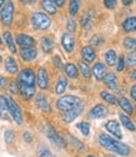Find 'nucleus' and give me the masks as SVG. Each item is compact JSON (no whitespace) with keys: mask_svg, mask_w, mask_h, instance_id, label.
I'll use <instances>...</instances> for the list:
<instances>
[{"mask_svg":"<svg viewBox=\"0 0 136 157\" xmlns=\"http://www.w3.org/2000/svg\"><path fill=\"white\" fill-rule=\"evenodd\" d=\"M17 86L25 99H31L35 95V74L31 69H24L19 74Z\"/></svg>","mask_w":136,"mask_h":157,"instance_id":"1","label":"nucleus"},{"mask_svg":"<svg viewBox=\"0 0 136 157\" xmlns=\"http://www.w3.org/2000/svg\"><path fill=\"white\" fill-rule=\"evenodd\" d=\"M99 144L104 148H106V150H109L111 152H115L118 155H121V156H127L130 153V147L127 145L112 139V137H110L106 133H101L99 136Z\"/></svg>","mask_w":136,"mask_h":157,"instance_id":"2","label":"nucleus"},{"mask_svg":"<svg viewBox=\"0 0 136 157\" xmlns=\"http://www.w3.org/2000/svg\"><path fill=\"white\" fill-rule=\"evenodd\" d=\"M79 106H83V100L77 96H72V95H66V96H61L59 100L56 101V107L63 112H68L70 110H74Z\"/></svg>","mask_w":136,"mask_h":157,"instance_id":"3","label":"nucleus"},{"mask_svg":"<svg viewBox=\"0 0 136 157\" xmlns=\"http://www.w3.org/2000/svg\"><path fill=\"white\" fill-rule=\"evenodd\" d=\"M31 24H33L34 28H36L39 30H45L50 26L51 20L46 14L37 11V13H34L31 15Z\"/></svg>","mask_w":136,"mask_h":157,"instance_id":"4","label":"nucleus"},{"mask_svg":"<svg viewBox=\"0 0 136 157\" xmlns=\"http://www.w3.org/2000/svg\"><path fill=\"white\" fill-rule=\"evenodd\" d=\"M5 99H6V104H8V109H9V115L13 117V120L15 121V124L20 126L23 124L21 109L19 107V105L11 99V97H5Z\"/></svg>","mask_w":136,"mask_h":157,"instance_id":"5","label":"nucleus"},{"mask_svg":"<svg viewBox=\"0 0 136 157\" xmlns=\"http://www.w3.org/2000/svg\"><path fill=\"white\" fill-rule=\"evenodd\" d=\"M13 14H14V4L11 2H8L4 4L2 11H0V19L4 25L9 26L13 23Z\"/></svg>","mask_w":136,"mask_h":157,"instance_id":"6","label":"nucleus"},{"mask_svg":"<svg viewBox=\"0 0 136 157\" xmlns=\"http://www.w3.org/2000/svg\"><path fill=\"white\" fill-rule=\"evenodd\" d=\"M46 136H48V139H49L54 145H56L57 147L64 148V147L66 146L65 140H64L63 137L55 131V128H52L51 126H48V127H46Z\"/></svg>","mask_w":136,"mask_h":157,"instance_id":"7","label":"nucleus"},{"mask_svg":"<svg viewBox=\"0 0 136 157\" xmlns=\"http://www.w3.org/2000/svg\"><path fill=\"white\" fill-rule=\"evenodd\" d=\"M16 43L17 45L20 46L21 49H26V48H31L34 46L35 44V40L29 36V35H25V34H17L16 35Z\"/></svg>","mask_w":136,"mask_h":157,"instance_id":"8","label":"nucleus"},{"mask_svg":"<svg viewBox=\"0 0 136 157\" xmlns=\"http://www.w3.org/2000/svg\"><path fill=\"white\" fill-rule=\"evenodd\" d=\"M106 130L112 133L116 139H122V132H121V128H120V124L115 120H110L106 122Z\"/></svg>","mask_w":136,"mask_h":157,"instance_id":"9","label":"nucleus"},{"mask_svg":"<svg viewBox=\"0 0 136 157\" xmlns=\"http://www.w3.org/2000/svg\"><path fill=\"white\" fill-rule=\"evenodd\" d=\"M106 115H107V109L104 105H96L89 112L90 119H103Z\"/></svg>","mask_w":136,"mask_h":157,"instance_id":"10","label":"nucleus"},{"mask_svg":"<svg viewBox=\"0 0 136 157\" xmlns=\"http://www.w3.org/2000/svg\"><path fill=\"white\" fill-rule=\"evenodd\" d=\"M37 85L43 90L48 89V86H49V76H48L46 70L43 67L39 69V71H37Z\"/></svg>","mask_w":136,"mask_h":157,"instance_id":"11","label":"nucleus"},{"mask_svg":"<svg viewBox=\"0 0 136 157\" xmlns=\"http://www.w3.org/2000/svg\"><path fill=\"white\" fill-rule=\"evenodd\" d=\"M61 44H63V48L68 51V52H71L74 50V46H75V40H74V36L70 34V33H65L61 37Z\"/></svg>","mask_w":136,"mask_h":157,"instance_id":"12","label":"nucleus"},{"mask_svg":"<svg viewBox=\"0 0 136 157\" xmlns=\"http://www.w3.org/2000/svg\"><path fill=\"white\" fill-rule=\"evenodd\" d=\"M83 106H79V107H76V109H74V110H70V111H68V112H64L63 113V120L66 122V124H70V122H72L77 116H79L81 112H83Z\"/></svg>","mask_w":136,"mask_h":157,"instance_id":"13","label":"nucleus"},{"mask_svg":"<svg viewBox=\"0 0 136 157\" xmlns=\"http://www.w3.org/2000/svg\"><path fill=\"white\" fill-rule=\"evenodd\" d=\"M35 104H36V106L40 109L41 111H44V112H51L50 104H49L48 99H46L44 95H37L36 96V100H35Z\"/></svg>","mask_w":136,"mask_h":157,"instance_id":"14","label":"nucleus"},{"mask_svg":"<svg viewBox=\"0 0 136 157\" xmlns=\"http://www.w3.org/2000/svg\"><path fill=\"white\" fill-rule=\"evenodd\" d=\"M20 56H21L23 60H25V61H33L34 59L37 56V51H36V49L34 46L26 48V49H21Z\"/></svg>","mask_w":136,"mask_h":157,"instance_id":"15","label":"nucleus"},{"mask_svg":"<svg viewBox=\"0 0 136 157\" xmlns=\"http://www.w3.org/2000/svg\"><path fill=\"white\" fill-rule=\"evenodd\" d=\"M92 74L95 76L96 80H104V77L106 75V69H105V65L101 64V63H96L92 67Z\"/></svg>","mask_w":136,"mask_h":157,"instance_id":"16","label":"nucleus"},{"mask_svg":"<svg viewBox=\"0 0 136 157\" xmlns=\"http://www.w3.org/2000/svg\"><path fill=\"white\" fill-rule=\"evenodd\" d=\"M81 55L84 57V60L87 61V63H92L96 57V54H95V50L91 48V46H85L81 50Z\"/></svg>","mask_w":136,"mask_h":157,"instance_id":"17","label":"nucleus"},{"mask_svg":"<svg viewBox=\"0 0 136 157\" xmlns=\"http://www.w3.org/2000/svg\"><path fill=\"white\" fill-rule=\"evenodd\" d=\"M0 117H2L3 120L9 119V109H8L6 99L2 95H0Z\"/></svg>","mask_w":136,"mask_h":157,"instance_id":"18","label":"nucleus"},{"mask_svg":"<svg viewBox=\"0 0 136 157\" xmlns=\"http://www.w3.org/2000/svg\"><path fill=\"white\" fill-rule=\"evenodd\" d=\"M104 82L110 89H115L116 86H118V78H116V75L114 72H107L104 77Z\"/></svg>","mask_w":136,"mask_h":157,"instance_id":"19","label":"nucleus"},{"mask_svg":"<svg viewBox=\"0 0 136 157\" xmlns=\"http://www.w3.org/2000/svg\"><path fill=\"white\" fill-rule=\"evenodd\" d=\"M122 28H124V30L127 31V33L135 31V30H136V16L127 17L126 20L122 23Z\"/></svg>","mask_w":136,"mask_h":157,"instance_id":"20","label":"nucleus"},{"mask_svg":"<svg viewBox=\"0 0 136 157\" xmlns=\"http://www.w3.org/2000/svg\"><path fill=\"white\" fill-rule=\"evenodd\" d=\"M5 69L10 74H16L17 72V63L15 61V59L9 56L5 60Z\"/></svg>","mask_w":136,"mask_h":157,"instance_id":"21","label":"nucleus"},{"mask_svg":"<svg viewBox=\"0 0 136 157\" xmlns=\"http://www.w3.org/2000/svg\"><path fill=\"white\" fill-rule=\"evenodd\" d=\"M40 44H41V49H43V51H44L45 54L51 52V50L54 49V43H52L51 39H50V37H48V36L41 37Z\"/></svg>","mask_w":136,"mask_h":157,"instance_id":"22","label":"nucleus"},{"mask_svg":"<svg viewBox=\"0 0 136 157\" xmlns=\"http://www.w3.org/2000/svg\"><path fill=\"white\" fill-rule=\"evenodd\" d=\"M66 87H68V81H66V78L64 76H61L59 80H57V84H56V87H55V92L57 95H61V94L65 92Z\"/></svg>","mask_w":136,"mask_h":157,"instance_id":"23","label":"nucleus"},{"mask_svg":"<svg viewBox=\"0 0 136 157\" xmlns=\"http://www.w3.org/2000/svg\"><path fill=\"white\" fill-rule=\"evenodd\" d=\"M118 102H119L120 107L125 111V113H132V111H134L132 105L130 104V101L126 99V97H120V99L118 100Z\"/></svg>","mask_w":136,"mask_h":157,"instance_id":"24","label":"nucleus"},{"mask_svg":"<svg viewBox=\"0 0 136 157\" xmlns=\"http://www.w3.org/2000/svg\"><path fill=\"white\" fill-rule=\"evenodd\" d=\"M81 25H83V28L85 30L91 29V25H92V15H91V13H85L81 16Z\"/></svg>","mask_w":136,"mask_h":157,"instance_id":"25","label":"nucleus"},{"mask_svg":"<svg viewBox=\"0 0 136 157\" xmlns=\"http://www.w3.org/2000/svg\"><path fill=\"white\" fill-rule=\"evenodd\" d=\"M4 40H5V43H6L8 48H9V50H10L13 54H15V52H16V48H15V44H14V39H13V36H11V33H9V31H5V33H4Z\"/></svg>","mask_w":136,"mask_h":157,"instance_id":"26","label":"nucleus"},{"mask_svg":"<svg viewBox=\"0 0 136 157\" xmlns=\"http://www.w3.org/2000/svg\"><path fill=\"white\" fill-rule=\"evenodd\" d=\"M116 59H118V56H116V52L114 50H107L106 54H105V61L109 66H114L116 64Z\"/></svg>","mask_w":136,"mask_h":157,"instance_id":"27","label":"nucleus"},{"mask_svg":"<svg viewBox=\"0 0 136 157\" xmlns=\"http://www.w3.org/2000/svg\"><path fill=\"white\" fill-rule=\"evenodd\" d=\"M65 72H66V75L70 77V78H76L77 77V69H76V66L74 65V64H71V63H68L66 65H65Z\"/></svg>","mask_w":136,"mask_h":157,"instance_id":"28","label":"nucleus"},{"mask_svg":"<svg viewBox=\"0 0 136 157\" xmlns=\"http://www.w3.org/2000/svg\"><path fill=\"white\" fill-rule=\"evenodd\" d=\"M120 120H121V124H122L127 130H130V131H134V130H135V125H134V122L130 120V117H129L127 115L120 113Z\"/></svg>","mask_w":136,"mask_h":157,"instance_id":"29","label":"nucleus"},{"mask_svg":"<svg viewBox=\"0 0 136 157\" xmlns=\"http://www.w3.org/2000/svg\"><path fill=\"white\" fill-rule=\"evenodd\" d=\"M100 96H101L103 100H105L106 102H109V104H111V105L118 104V99H116V97H115L112 94H110V92H107V91H101V92H100Z\"/></svg>","mask_w":136,"mask_h":157,"instance_id":"30","label":"nucleus"},{"mask_svg":"<svg viewBox=\"0 0 136 157\" xmlns=\"http://www.w3.org/2000/svg\"><path fill=\"white\" fill-rule=\"evenodd\" d=\"M41 5L49 14H56V5L51 0H44V2H41Z\"/></svg>","mask_w":136,"mask_h":157,"instance_id":"31","label":"nucleus"},{"mask_svg":"<svg viewBox=\"0 0 136 157\" xmlns=\"http://www.w3.org/2000/svg\"><path fill=\"white\" fill-rule=\"evenodd\" d=\"M37 153H39V157H55V156L51 153V151H50L46 146H43V145L39 146Z\"/></svg>","mask_w":136,"mask_h":157,"instance_id":"32","label":"nucleus"},{"mask_svg":"<svg viewBox=\"0 0 136 157\" xmlns=\"http://www.w3.org/2000/svg\"><path fill=\"white\" fill-rule=\"evenodd\" d=\"M79 6H80V2H77V0H71L70 4H69V11H70V15L74 16L77 14L79 11Z\"/></svg>","mask_w":136,"mask_h":157,"instance_id":"33","label":"nucleus"},{"mask_svg":"<svg viewBox=\"0 0 136 157\" xmlns=\"http://www.w3.org/2000/svg\"><path fill=\"white\" fill-rule=\"evenodd\" d=\"M79 67H80V71H81V74H83L84 77L89 78V77L91 76V70H90V67L87 66V64H85L84 61H80V63H79Z\"/></svg>","mask_w":136,"mask_h":157,"instance_id":"34","label":"nucleus"},{"mask_svg":"<svg viewBox=\"0 0 136 157\" xmlns=\"http://www.w3.org/2000/svg\"><path fill=\"white\" fill-rule=\"evenodd\" d=\"M124 45H125V48H127L130 50H136V39L135 37H126L124 40Z\"/></svg>","mask_w":136,"mask_h":157,"instance_id":"35","label":"nucleus"},{"mask_svg":"<svg viewBox=\"0 0 136 157\" xmlns=\"http://www.w3.org/2000/svg\"><path fill=\"white\" fill-rule=\"evenodd\" d=\"M77 128L81 131V133H83L84 136H89V133H90V126H89V124H86V122H80V124H77Z\"/></svg>","mask_w":136,"mask_h":157,"instance_id":"36","label":"nucleus"},{"mask_svg":"<svg viewBox=\"0 0 136 157\" xmlns=\"http://www.w3.org/2000/svg\"><path fill=\"white\" fill-rule=\"evenodd\" d=\"M4 137H5V142L10 145V144H13V142H14L15 133H14V131H13V130H8V131H5Z\"/></svg>","mask_w":136,"mask_h":157,"instance_id":"37","label":"nucleus"},{"mask_svg":"<svg viewBox=\"0 0 136 157\" xmlns=\"http://www.w3.org/2000/svg\"><path fill=\"white\" fill-rule=\"evenodd\" d=\"M69 139H70V141L74 144V146H76L80 151H85V146H84L79 140H77V139H75L74 136H69Z\"/></svg>","mask_w":136,"mask_h":157,"instance_id":"38","label":"nucleus"},{"mask_svg":"<svg viewBox=\"0 0 136 157\" xmlns=\"http://www.w3.org/2000/svg\"><path fill=\"white\" fill-rule=\"evenodd\" d=\"M126 63H127V65H130V66L136 65V52H135V51L131 52V54H129V56H127V59H126Z\"/></svg>","mask_w":136,"mask_h":157,"instance_id":"39","label":"nucleus"},{"mask_svg":"<svg viewBox=\"0 0 136 157\" xmlns=\"http://www.w3.org/2000/svg\"><path fill=\"white\" fill-rule=\"evenodd\" d=\"M68 30L70 31V33H74L75 30H76V23L72 20V19H70V20H68Z\"/></svg>","mask_w":136,"mask_h":157,"instance_id":"40","label":"nucleus"},{"mask_svg":"<svg viewBox=\"0 0 136 157\" xmlns=\"http://www.w3.org/2000/svg\"><path fill=\"white\" fill-rule=\"evenodd\" d=\"M54 64H55L56 69H59V70L63 69V63H61V60H60L59 56H55V57H54Z\"/></svg>","mask_w":136,"mask_h":157,"instance_id":"41","label":"nucleus"},{"mask_svg":"<svg viewBox=\"0 0 136 157\" xmlns=\"http://www.w3.org/2000/svg\"><path fill=\"white\" fill-rule=\"evenodd\" d=\"M104 4H105V6L109 8V9H114V8L116 6V2H115V0H105Z\"/></svg>","mask_w":136,"mask_h":157,"instance_id":"42","label":"nucleus"},{"mask_svg":"<svg viewBox=\"0 0 136 157\" xmlns=\"http://www.w3.org/2000/svg\"><path fill=\"white\" fill-rule=\"evenodd\" d=\"M9 89H10V92H11V94H17V92H19L17 82H11L10 86H9Z\"/></svg>","mask_w":136,"mask_h":157,"instance_id":"43","label":"nucleus"},{"mask_svg":"<svg viewBox=\"0 0 136 157\" xmlns=\"http://www.w3.org/2000/svg\"><path fill=\"white\" fill-rule=\"evenodd\" d=\"M124 67H125V60H124V57H120L118 61V71H122Z\"/></svg>","mask_w":136,"mask_h":157,"instance_id":"44","label":"nucleus"},{"mask_svg":"<svg viewBox=\"0 0 136 157\" xmlns=\"http://www.w3.org/2000/svg\"><path fill=\"white\" fill-rule=\"evenodd\" d=\"M24 140L28 142V144H30L31 142V140H33V137H31V135H30V132H24Z\"/></svg>","mask_w":136,"mask_h":157,"instance_id":"45","label":"nucleus"},{"mask_svg":"<svg viewBox=\"0 0 136 157\" xmlns=\"http://www.w3.org/2000/svg\"><path fill=\"white\" fill-rule=\"evenodd\" d=\"M130 95H131V97H132V99L136 101V84L131 87V90H130Z\"/></svg>","mask_w":136,"mask_h":157,"instance_id":"46","label":"nucleus"},{"mask_svg":"<svg viewBox=\"0 0 136 157\" xmlns=\"http://www.w3.org/2000/svg\"><path fill=\"white\" fill-rule=\"evenodd\" d=\"M6 78L4 77V76H0V89H4L5 87V85H6Z\"/></svg>","mask_w":136,"mask_h":157,"instance_id":"47","label":"nucleus"},{"mask_svg":"<svg viewBox=\"0 0 136 157\" xmlns=\"http://www.w3.org/2000/svg\"><path fill=\"white\" fill-rule=\"evenodd\" d=\"M98 43H99V36H98V35H95V36L91 39V44H95V45H96Z\"/></svg>","mask_w":136,"mask_h":157,"instance_id":"48","label":"nucleus"},{"mask_svg":"<svg viewBox=\"0 0 136 157\" xmlns=\"http://www.w3.org/2000/svg\"><path fill=\"white\" fill-rule=\"evenodd\" d=\"M54 4H55L56 6H63V4H64V0H55Z\"/></svg>","mask_w":136,"mask_h":157,"instance_id":"49","label":"nucleus"},{"mask_svg":"<svg viewBox=\"0 0 136 157\" xmlns=\"http://www.w3.org/2000/svg\"><path fill=\"white\" fill-rule=\"evenodd\" d=\"M131 78H134V80H136V70L131 71Z\"/></svg>","mask_w":136,"mask_h":157,"instance_id":"50","label":"nucleus"},{"mask_svg":"<svg viewBox=\"0 0 136 157\" xmlns=\"http://www.w3.org/2000/svg\"><path fill=\"white\" fill-rule=\"evenodd\" d=\"M132 2H131V0H124V2H122V4L124 5H130Z\"/></svg>","mask_w":136,"mask_h":157,"instance_id":"51","label":"nucleus"},{"mask_svg":"<svg viewBox=\"0 0 136 157\" xmlns=\"http://www.w3.org/2000/svg\"><path fill=\"white\" fill-rule=\"evenodd\" d=\"M4 4H5V3H4V2H3V0H0V6H3V5H4Z\"/></svg>","mask_w":136,"mask_h":157,"instance_id":"52","label":"nucleus"},{"mask_svg":"<svg viewBox=\"0 0 136 157\" xmlns=\"http://www.w3.org/2000/svg\"><path fill=\"white\" fill-rule=\"evenodd\" d=\"M106 157H115V156H112V155H109V156H106Z\"/></svg>","mask_w":136,"mask_h":157,"instance_id":"53","label":"nucleus"},{"mask_svg":"<svg viewBox=\"0 0 136 157\" xmlns=\"http://www.w3.org/2000/svg\"><path fill=\"white\" fill-rule=\"evenodd\" d=\"M87 157H96V156H92V155H89Z\"/></svg>","mask_w":136,"mask_h":157,"instance_id":"54","label":"nucleus"},{"mask_svg":"<svg viewBox=\"0 0 136 157\" xmlns=\"http://www.w3.org/2000/svg\"><path fill=\"white\" fill-rule=\"evenodd\" d=\"M0 63H2V56H0Z\"/></svg>","mask_w":136,"mask_h":157,"instance_id":"55","label":"nucleus"},{"mask_svg":"<svg viewBox=\"0 0 136 157\" xmlns=\"http://www.w3.org/2000/svg\"><path fill=\"white\" fill-rule=\"evenodd\" d=\"M0 44H2V39H0Z\"/></svg>","mask_w":136,"mask_h":157,"instance_id":"56","label":"nucleus"}]
</instances>
